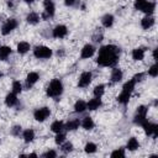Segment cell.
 <instances>
[{"label":"cell","mask_w":158,"mask_h":158,"mask_svg":"<svg viewBox=\"0 0 158 158\" xmlns=\"http://www.w3.org/2000/svg\"><path fill=\"white\" fill-rule=\"evenodd\" d=\"M115 22V17L112 14H105L102 17H101V23L105 28H110Z\"/></svg>","instance_id":"cell-20"},{"label":"cell","mask_w":158,"mask_h":158,"mask_svg":"<svg viewBox=\"0 0 158 158\" xmlns=\"http://www.w3.org/2000/svg\"><path fill=\"white\" fill-rule=\"evenodd\" d=\"M27 157H37V154L36 153H30V154H27Z\"/></svg>","instance_id":"cell-43"},{"label":"cell","mask_w":158,"mask_h":158,"mask_svg":"<svg viewBox=\"0 0 158 158\" xmlns=\"http://www.w3.org/2000/svg\"><path fill=\"white\" fill-rule=\"evenodd\" d=\"M54 12H56V6L53 0H43V12L41 15V19L49 20L51 17L54 16Z\"/></svg>","instance_id":"cell-6"},{"label":"cell","mask_w":158,"mask_h":158,"mask_svg":"<svg viewBox=\"0 0 158 158\" xmlns=\"http://www.w3.org/2000/svg\"><path fill=\"white\" fill-rule=\"evenodd\" d=\"M60 149H62V152H63V153L68 154V153L73 152L74 147H73V143H72V142H67V141H64V142L60 144Z\"/></svg>","instance_id":"cell-31"},{"label":"cell","mask_w":158,"mask_h":158,"mask_svg":"<svg viewBox=\"0 0 158 158\" xmlns=\"http://www.w3.org/2000/svg\"><path fill=\"white\" fill-rule=\"evenodd\" d=\"M22 84L19 81V80H14L12 81V85H11V91L14 93V94H21L22 93Z\"/></svg>","instance_id":"cell-30"},{"label":"cell","mask_w":158,"mask_h":158,"mask_svg":"<svg viewBox=\"0 0 158 158\" xmlns=\"http://www.w3.org/2000/svg\"><path fill=\"white\" fill-rule=\"evenodd\" d=\"M80 126V120L79 118H72L67 123H64V130L67 131H75Z\"/></svg>","instance_id":"cell-21"},{"label":"cell","mask_w":158,"mask_h":158,"mask_svg":"<svg viewBox=\"0 0 158 158\" xmlns=\"http://www.w3.org/2000/svg\"><path fill=\"white\" fill-rule=\"evenodd\" d=\"M122 77H123L122 70H121L120 68H115V67H114V69L111 70L110 80H111L112 83H118V81H121V80H122Z\"/></svg>","instance_id":"cell-19"},{"label":"cell","mask_w":158,"mask_h":158,"mask_svg":"<svg viewBox=\"0 0 158 158\" xmlns=\"http://www.w3.org/2000/svg\"><path fill=\"white\" fill-rule=\"evenodd\" d=\"M23 1H25L26 4H32V2L35 1V0H23Z\"/></svg>","instance_id":"cell-44"},{"label":"cell","mask_w":158,"mask_h":158,"mask_svg":"<svg viewBox=\"0 0 158 158\" xmlns=\"http://www.w3.org/2000/svg\"><path fill=\"white\" fill-rule=\"evenodd\" d=\"M138 148H139V142H138V139H137L136 137L128 138L127 144H126V149L133 152V151H136V149H138Z\"/></svg>","instance_id":"cell-25"},{"label":"cell","mask_w":158,"mask_h":158,"mask_svg":"<svg viewBox=\"0 0 158 158\" xmlns=\"http://www.w3.org/2000/svg\"><path fill=\"white\" fill-rule=\"evenodd\" d=\"M153 59H154V60H157V48H154V49H153Z\"/></svg>","instance_id":"cell-42"},{"label":"cell","mask_w":158,"mask_h":158,"mask_svg":"<svg viewBox=\"0 0 158 158\" xmlns=\"http://www.w3.org/2000/svg\"><path fill=\"white\" fill-rule=\"evenodd\" d=\"M42 157H44V158H56L57 157V152L53 151V149H48L47 152H44L42 154Z\"/></svg>","instance_id":"cell-39"},{"label":"cell","mask_w":158,"mask_h":158,"mask_svg":"<svg viewBox=\"0 0 158 158\" xmlns=\"http://www.w3.org/2000/svg\"><path fill=\"white\" fill-rule=\"evenodd\" d=\"M64 130V122L60 121V120H56L51 123V131L54 132V133H58V132H62Z\"/></svg>","instance_id":"cell-28"},{"label":"cell","mask_w":158,"mask_h":158,"mask_svg":"<svg viewBox=\"0 0 158 158\" xmlns=\"http://www.w3.org/2000/svg\"><path fill=\"white\" fill-rule=\"evenodd\" d=\"M40 20H41V16L37 12H33V11L27 14V16H26V21L30 25H37L40 22Z\"/></svg>","instance_id":"cell-26"},{"label":"cell","mask_w":158,"mask_h":158,"mask_svg":"<svg viewBox=\"0 0 158 158\" xmlns=\"http://www.w3.org/2000/svg\"><path fill=\"white\" fill-rule=\"evenodd\" d=\"M63 90H64V86H63L62 80L56 78V79H52L49 81V84H48V86L46 89V94L49 98L57 99V98H59L63 94Z\"/></svg>","instance_id":"cell-3"},{"label":"cell","mask_w":158,"mask_h":158,"mask_svg":"<svg viewBox=\"0 0 158 158\" xmlns=\"http://www.w3.org/2000/svg\"><path fill=\"white\" fill-rule=\"evenodd\" d=\"M65 135L63 133V132H58V133H56V137H54V142H56V144H62L64 141H65Z\"/></svg>","instance_id":"cell-34"},{"label":"cell","mask_w":158,"mask_h":158,"mask_svg":"<svg viewBox=\"0 0 158 158\" xmlns=\"http://www.w3.org/2000/svg\"><path fill=\"white\" fill-rule=\"evenodd\" d=\"M80 126H81L85 131H90V130H93V128L95 127V122H94V120H93L90 116H85V117L80 121Z\"/></svg>","instance_id":"cell-18"},{"label":"cell","mask_w":158,"mask_h":158,"mask_svg":"<svg viewBox=\"0 0 158 158\" xmlns=\"http://www.w3.org/2000/svg\"><path fill=\"white\" fill-rule=\"evenodd\" d=\"M74 111L78 112V114H81V112L86 111V101H84L81 99H78L74 102Z\"/></svg>","instance_id":"cell-27"},{"label":"cell","mask_w":158,"mask_h":158,"mask_svg":"<svg viewBox=\"0 0 158 158\" xmlns=\"http://www.w3.org/2000/svg\"><path fill=\"white\" fill-rule=\"evenodd\" d=\"M110 156H111V157H125V156H126L125 148H122V147H121V148H117V149L112 151Z\"/></svg>","instance_id":"cell-36"},{"label":"cell","mask_w":158,"mask_h":158,"mask_svg":"<svg viewBox=\"0 0 158 158\" xmlns=\"http://www.w3.org/2000/svg\"><path fill=\"white\" fill-rule=\"evenodd\" d=\"M23 141L26 143H31L33 139H35V131L32 128H27V130H23L22 133H21Z\"/></svg>","instance_id":"cell-24"},{"label":"cell","mask_w":158,"mask_h":158,"mask_svg":"<svg viewBox=\"0 0 158 158\" xmlns=\"http://www.w3.org/2000/svg\"><path fill=\"white\" fill-rule=\"evenodd\" d=\"M38 79H40V75H38L37 72H30L27 74V77H26V88L31 89L38 81Z\"/></svg>","instance_id":"cell-14"},{"label":"cell","mask_w":158,"mask_h":158,"mask_svg":"<svg viewBox=\"0 0 158 158\" xmlns=\"http://www.w3.org/2000/svg\"><path fill=\"white\" fill-rule=\"evenodd\" d=\"M101 105H102L101 98L94 96L93 99H90V100L86 102V110H89V111H95V110H98Z\"/></svg>","instance_id":"cell-15"},{"label":"cell","mask_w":158,"mask_h":158,"mask_svg":"<svg viewBox=\"0 0 158 158\" xmlns=\"http://www.w3.org/2000/svg\"><path fill=\"white\" fill-rule=\"evenodd\" d=\"M17 102H19L17 95H16V94H14L12 91H11V93H9V94L5 96V105H6L7 107H14V106H16V105H17Z\"/></svg>","instance_id":"cell-16"},{"label":"cell","mask_w":158,"mask_h":158,"mask_svg":"<svg viewBox=\"0 0 158 158\" xmlns=\"http://www.w3.org/2000/svg\"><path fill=\"white\" fill-rule=\"evenodd\" d=\"M143 78H144V74L143 73H136L131 79L137 84V83H139V81H142L143 80Z\"/></svg>","instance_id":"cell-40"},{"label":"cell","mask_w":158,"mask_h":158,"mask_svg":"<svg viewBox=\"0 0 158 158\" xmlns=\"http://www.w3.org/2000/svg\"><path fill=\"white\" fill-rule=\"evenodd\" d=\"M120 58V48L115 44H105L100 47L96 63L100 67H115Z\"/></svg>","instance_id":"cell-1"},{"label":"cell","mask_w":158,"mask_h":158,"mask_svg":"<svg viewBox=\"0 0 158 158\" xmlns=\"http://www.w3.org/2000/svg\"><path fill=\"white\" fill-rule=\"evenodd\" d=\"M98 149V146L94 143V142H88L85 146H84V152L88 153V154H93L95 153Z\"/></svg>","instance_id":"cell-32"},{"label":"cell","mask_w":158,"mask_h":158,"mask_svg":"<svg viewBox=\"0 0 158 158\" xmlns=\"http://www.w3.org/2000/svg\"><path fill=\"white\" fill-rule=\"evenodd\" d=\"M11 48L9 46H0V60H6L11 54Z\"/></svg>","instance_id":"cell-29"},{"label":"cell","mask_w":158,"mask_h":158,"mask_svg":"<svg viewBox=\"0 0 158 158\" xmlns=\"http://www.w3.org/2000/svg\"><path fill=\"white\" fill-rule=\"evenodd\" d=\"M154 25V17L152 15H146L142 20H141V27L143 30H149L152 26Z\"/></svg>","instance_id":"cell-17"},{"label":"cell","mask_w":158,"mask_h":158,"mask_svg":"<svg viewBox=\"0 0 158 158\" xmlns=\"http://www.w3.org/2000/svg\"><path fill=\"white\" fill-rule=\"evenodd\" d=\"M102 38H104V35H102L101 31H96V32L94 33V36H93V41L96 42V43H98V42H101Z\"/></svg>","instance_id":"cell-38"},{"label":"cell","mask_w":158,"mask_h":158,"mask_svg":"<svg viewBox=\"0 0 158 158\" xmlns=\"http://www.w3.org/2000/svg\"><path fill=\"white\" fill-rule=\"evenodd\" d=\"M148 75L152 77V78H156V77L158 75V65H157V64H153V65L149 67V69H148Z\"/></svg>","instance_id":"cell-35"},{"label":"cell","mask_w":158,"mask_h":158,"mask_svg":"<svg viewBox=\"0 0 158 158\" xmlns=\"http://www.w3.org/2000/svg\"><path fill=\"white\" fill-rule=\"evenodd\" d=\"M22 133V127L20 125H15L12 128H11V135L12 136H20Z\"/></svg>","instance_id":"cell-37"},{"label":"cell","mask_w":158,"mask_h":158,"mask_svg":"<svg viewBox=\"0 0 158 158\" xmlns=\"http://www.w3.org/2000/svg\"><path fill=\"white\" fill-rule=\"evenodd\" d=\"M146 54V49L143 47H137L132 51V59L133 60H142L144 58Z\"/></svg>","instance_id":"cell-22"},{"label":"cell","mask_w":158,"mask_h":158,"mask_svg":"<svg viewBox=\"0 0 158 158\" xmlns=\"http://www.w3.org/2000/svg\"><path fill=\"white\" fill-rule=\"evenodd\" d=\"M104 93H105V85H104V84L96 85V86L94 88V90H93V94H94V96H96V98H101V96L104 95Z\"/></svg>","instance_id":"cell-33"},{"label":"cell","mask_w":158,"mask_h":158,"mask_svg":"<svg viewBox=\"0 0 158 158\" xmlns=\"http://www.w3.org/2000/svg\"><path fill=\"white\" fill-rule=\"evenodd\" d=\"M64 4H65V6L72 7V6H74L77 4V0H64Z\"/></svg>","instance_id":"cell-41"},{"label":"cell","mask_w":158,"mask_h":158,"mask_svg":"<svg viewBox=\"0 0 158 158\" xmlns=\"http://www.w3.org/2000/svg\"><path fill=\"white\" fill-rule=\"evenodd\" d=\"M135 85H136V83H135L132 79L127 80V81L122 85L121 93H120L118 96H117V101H118L120 104H122V105L128 104L130 98H131V94H132V91L135 90Z\"/></svg>","instance_id":"cell-2"},{"label":"cell","mask_w":158,"mask_h":158,"mask_svg":"<svg viewBox=\"0 0 158 158\" xmlns=\"http://www.w3.org/2000/svg\"><path fill=\"white\" fill-rule=\"evenodd\" d=\"M91 80H93V74H91V72H83V73L79 75L78 86H79V88H86V86H89V84L91 83Z\"/></svg>","instance_id":"cell-11"},{"label":"cell","mask_w":158,"mask_h":158,"mask_svg":"<svg viewBox=\"0 0 158 158\" xmlns=\"http://www.w3.org/2000/svg\"><path fill=\"white\" fill-rule=\"evenodd\" d=\"M30 49H31V46H30L28 42H26V41H21V42L17 43L16 51H17L19 54H26Z\"/></svg>","instance_id":"cell-23"},{"label":"cell","mask_w":158,"mask_h":158,"mask_svg":"<svg viewBox=\"0 0 158 158\" xmlns=\"http://www.w3.org/2000/svg\"><path fill=\"white\" fill-rule=\"evenodd\" d=\"M135 9L144 12L146 15H152L156 10V4L151 0H135Z\"/></svg>","instance_id":"cell-4"},{"label":"cell","mask_w":158,"mask_h":158,"mask_svg":"<svg viewBox=\"0 0 158 158\" xmlns=\"http://www.w3.org/2000/svg\"><path fill=\"white\" fill-rule=\"evenodd\" d=\"M141 127L144 130V133L147 135V136H152V137H157V131H158V126L156 125V123H152V122H149L148 120H146L142 125H141Z\"/></svg>","instance_id":"cell-10"},{"label":"cell","mask_w":158,"mask_h":158,"mask_svg":"<svg viewBox=\"0 0 158 158\" xmlns=\"http://www.w3.org/2000/svg\"><path fill=\"white\" fill-rule=\"evenodd\" d=\"M49 115H51V110H49V107H47V106L38 107V109H36L35 112H33V117H35V120L38 121V122L46 121V120L49 117Z\"/></svg>","instance_id":"cell-8"},{"label":"cell","mask_w":158,"mask_h":158,"mask_svg":"<svg viewBox=\"0 0 158 158\" xmlns=\"http://www.w3.org/2000/svg\"><path fill=\"white\" fill-rule=\"evenodd\" d=\"M53 54L52 49L47 46H36L33 48V56L37 59H48Z\"/></svg>","instance_id":"cell-5"},{"label":"cell","mask_w":158,"mask_h":158,"mask_svg":"<svg viewBox=\"0 0 158 158\" xmlns=\"http://www.w3.org/2000/svg\"><path fill=\"white\" fill-rule=\"evenodd\" d=\"M95 51H96V48L94 47V44L86 43V44L83 46V48L80 51V58L88 59V58H90V57H93L95 54Z\"/></svg>","instance_id":"cell-12"},{"label":"cell","mask_w":158,"mask_h":158,"mask_svg":"<svg viewBox=\"0 0 158 158\" xmlns=\"http://www.w3.org/2000/svg\"><path fill=\"white\" fill-rule=\"evenodd\" d=\"M147 112H148V107L146 105H139L135 112V116H133V122L136 125H142L146 120H147Z\"/></svg>","instance_id":"cell-7"},{"label":"cell","mask_w":158,"mask_h":158,"mask_svg":"<svg viewBox=\"0 0 158 158\" xmlns=\"http://www.w3.org/2000/svg\"><path fill=\"white\" fill-rule=\"evenodd\" d=\"M2 77H4V74H2L1 72H0V78H2Z\"/></svg>","instance_id":"cell-45"},{"label":"cell","mask_w":158,"mask_h":158,"mask_svg":"<svg viewBox=\"0 0 158 158\" xmlns=\"http://www.w3.org/2000/svg\"><path fill=\"white\" fill-rule=\"evenodd\" d=\"M68 35V28L65 25H57L52 30V36L54 38H64Z\"/></svg>","instance_id":"cell-13"},{"label":"cell","mask_w":158,"mask_h":158,"mask_svg":"<svg viewBox=\"0 0 158 158\" xmlns=\"http://www.w3.org/2000/svg\"><path fill=\"white\" fill-rule=\"evenodd\" d=\"M17 25H19V22L16 19H7L1 26V35H4V36L9 35L17 27Z\"/></svg>","instance_id":"cell-9"}]
</instances>
